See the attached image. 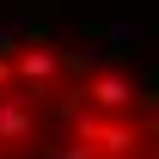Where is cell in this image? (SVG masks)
<instances>
[{
  "instance_id": "obj_4",
  "label": "cell",
  "mask_w": 159,
  "mask_h": 159,
  "mask_svg": "<svg viewBox=\"0 0 159 159\" xmlns=\"http://www.w3.org/2000/svg\"><path fill=\"white\" fill-rule=\"evenodd\" d=\"M37 135V116H31V98L25 92H0V147H19V141Z\"/></svg>"
},
{
  "instance_id": "obj_5",
  "label": "cell",
  "mask_w": 159,
  "mask_h": 159,
  "mask_svg": "<svg viewBox=\"0 0 159 159\" xmlns=\"http://www.w3.org/2000/svg\"><path fill=\"white\" fill-rule=\"evenodd\" d=\"M43 159H98L86 141H55V147H43Z\"/></svg>"
},
{
  "instance_id": "obj_7",
  "label": "cell",
  "mask_w": 159,
  "mask_h": 159,
  "mask_svg": "<svg viewBox=\"0 0 159 159\" xmlns=\"http://www.w3.org/2000/svg\"><path fill=\"white\" fill-rule=\"evenodd\" d=\"M0 92H12V55L0 49Z\"/></svg>"
},
{
  "instance_id": "obj_6",
  "label": "cell",
  "mask_w": 159,
  "mask_h": 159,
  "mask_svg": "<svg viewBox=\"0 0 159 159\" xmlns=\"http://www.w3.org/2000/svg\"><path fill=\"white\" fill-rule=\"evenodd\" d=\"M104 61H110V49H80V55H74V67L86 74V67H104Z\"/></svg>"
},
{
  "instance_id": "obj_2",
  "label": "cell",
  "mask_w": 159,
  "mask_h": 159,
  "mask_svg": "<svg viewBox=\"0 0 159 159\" xmlns=\"http://www.w3.org/2000/svg\"><path fill=\"white\" fill-rule=\"evenodd\" d=\"M61 67H67V55L49 49V43H25V49H12V80H25L37 98H49V92L61 86Z\"/></svg>"
},
{
  "instance_id": "obj_1",
  "label": "cell",
  "mask_w": 159,
  "mask_h": 159,
  "mask_svg": "<svg viewBox=\"0 0 159 159\" xmlns=\"http://www.w3.org/2000/svg\"><path fill=\"white\" fill-rule=\"evenodd\" d=\"M67 129H74V141H86L98 159H135V129L129 122H104L98 110H86V104H67Z\"/></svg>"
},
{
  "instance_id": "obj_8",
  "label": "cell",
  "mask_w": 159,
  "mask_h": 159,
  "mask_svg": "<svg viewBox=\"0 0 159 159\" xmlns=\"http://www.w3.org/2000/svg\"><path fill=\"white\" fill-rule=\"evenodd\" d=\"M0 159H6V147H0Z\"/></svg>"
},
{
  "instance_id": "obj_3",
  "label": "cell",
  "mask_w": 159,
  "mask_h": 159,
  "mask_svg": "<svg viewBox=\"0 0 159 159\" xmlns=\"http://www.w3.org/2000/svg\"><path fill=\"white\" fill-rule=\"evenodd\" d=\"M135 104V80L116 74V67H98V74L86 80V110H98V116H122Z\"/></svg>"
}]
</instances>
